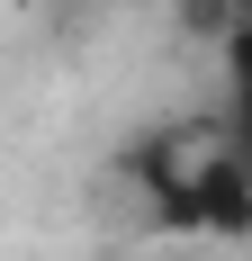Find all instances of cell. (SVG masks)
Wrapping results in <instances>:
<instances>
[{
	"label": "cell",
	"instance_id": "1",
	"mask_svg": "<svg viewBox=\"0 0 252 261\" xmlns=\"http://www.w3.org/2000/svg\"><path fill=\"white\" fill-rule=\"evenodd\" d=\"M135 189H144L153 234L189 243H243L252 234V162L225 135H162L135 153Z\"/></svg>",
	"mask_w": 252,
	"mask_h": 261
},
{
	"label": "cell",
	"instance_id": "3",
	"mask_svg": "<svg viewBox=\"0 0 252 261\" xmlns=\"http://www.w3.org/2000/svg\"><path fill=\"white\" fill-rule=\"evenodd\" d=\"M234 18H252V0H234Z\"/></svg>",
	"mask_w": 252,
	"mask_h": 261
},
{
	"label": "cell",
	"instance_id": "2",
	"mask_svg": "<svg viewBox=\"0 0 252 261\" xmlns=\"http://www.w3.org/2000/svg\"><path fill=\"white\" fill-rule=\"evenodd\" d=\"M216 63H225V144L252 162V18L216 36Z\"/></svg>",
	"mask_w": 252,
	"mask_h": 261
}]
</instances>
